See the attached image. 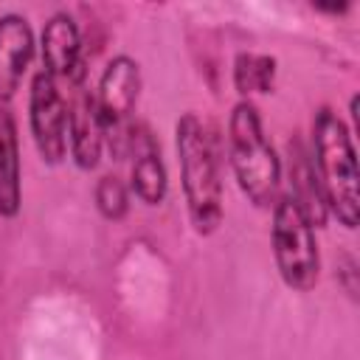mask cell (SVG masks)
<instances>
[{
  "label": "cell",
  "mask_w": 360,
  "mask_h": 360,
  "mask_svg": "<svg viewBox=\"0 0 360 360\" xmlns=\"http://www.w3.org/2000/svg\"><path fill=\"white\" fill-rule=\"evenodd\" d=\"M228 155L242 194L259 208H273L281 197V160L264 135L256 104L248 98H242L231 112Z\"/></svg>",
  "instance_id": "cell-3"
},
{
  "label": "cell",
  "mask_w": 360,
  "mask_h": 360,
  "mask_svg": "<svg viewBox=\"0 0 360 360\" xmlns=\"http://www.w3.org/2000/svg\"><path fill=\"white\" fill-rule=\"evenodd\" d=\"M34 59V34L22 14L0 17V101H8Z\"/></svg>",
  "instance_id": "cell-8"
},
{
  "label": "cell",
  "mask_w": 360,
  "mask_h": 360,
  "mask_svg": "<svg viewBox=\"0 0 360 360\" xmlns=\"http://www.w3.org/2000/svg\"><path fill=\"white\" fill-rule=\"evenodd\" d=\"M276 82V59L267 53H239L233 62V87L239 96L270 93Z\"/></svg>",
  "instance_id": "cell-12"
},
{
  "label": "cell",
  "mask_w": 360,
  "mask_h": 360,
  "mask_svg": "<svg viewBox=\"0 0 360 360\" xmlns=\"http://www.w3.org/2000/svg\"><path fill=\"white\" fill-rule=\"evenodd\" d=\"M96 205L107 219H121L129 208V194L127 186L121 183V177L115 174H104L96 183Z\"/></svg>",
  "instance_id": "cell-13"
},
{
  "label": "cell",
  "mask_w": 360,
  "mask_h": 360,
  "mask_svg": "<svg viewBox=\"0 0 360 360\" xmlns=\"http://www.w3.org/2000/svg\"><path fill=\"white\" fill-rule=\"evenodd\" d=\"M22 202L20 188V141L8 107L0 104V217H14Z\"/></svg>",
  "instance_id": "cell-11"
},
{
  "label": "cell",
  "mask_w": 360,
  "mask_h": 360,
  "mask_svg": "<svg viewBox=\"0 0 360 360\" xmlns=\"http://www.w3.org/2000/svg\"><path fill=\"white\" fill-rule=\"evenodd\" d=\"M127 158H132V191H135V197L146 205L163 202L166 188H169L166 166H163L158 141L152 138V132L143 124H132Z\"/></svg>",
  "instance_id": "cell-7"
},
{
  "label": "cell",
  "mask_w": 360,
  "mask_h": 360,
  "mask_svg": "<svg viewBox=\"0 0 360 360\" xmlns=\"http://www.w3.org/2000/svg\"><path fill=\"white\" fill-rule=\"evenodd\" d=\"M312 166L326 200V211L338 217L340 225L354 228L360 219V194H357V158L349 127L321 107L312 121Z\"/></svg>",
  "instance_id": "cell-1"
},
{
  "label": "cell",
  "mask_w": 360,
  "mask_h": 360,
  "mask_svg": "<svg viewBox=\"0 0 360 360\" xmlns=\"http://www.w3.org/2000/svg\"><path fill=\"white\" fill-rule=\"evenodd\" d=\"M174 135L188 219L197 233H214L222 222V177L214 141L194 112H186L177 121Z\"/></svg>",
  "instance_id": "cell-2"
},
{
  "label": "cell",
  "mask_w": 360,
  "mask_h": 360,
  "mask_svg": "<svg viewBox=\"0 0 360 360\" xmlns=\"http://www.w3.org/2000/svg\"><path fill=\"white\" fill-rule=\"evenodd\" d=\"M287 172H290V200L301 208V214L309 219L312 228H321L326 222L329 211H326V200H323V191H321L312 158H309V152L304 149V143L298 138L290 141Z\"/></svg>",
  "instance_id": "cell-10"
},
{
  "label": "cell",
  "mask_w": 360,
  "mask_h": 360,
  "mask_svg": "<svg viewBox=\"0 0 360 360\" xmlns=\"http://www.w3.org/2000/svg\"><path fill=\"white\" fill-rule=\"evenodd\" d=\"M273 256L276 267L287 287L307 292L318 281V245L309 219L290 200V194L278 197L273 205Z\"/></svg>",
  "instance_id": "cell-4"
},
{
  "label": "cell",
  "mask_w": 360,
  "mask_h": 360,
  "mask_svg": "<svg viewBox=\"0 0 360 360\" xmlns=\"http://www.w3.org/2000/svg\"><path fill=\"white\" fill-rule=\"evenodd\" d=\"M68 143L79 169H93L104 149V124L93 93H76L68 104Z\"/></svg>",
  "instance_id": "cell-9"
},
{
  "label": "cell",
  "mask_w": 360,
  "mask_h": 360,
  "mask_svg": "<svg viewBox=\"0 0 360 360\" xmlns=\"http://www.w3.org/2000/svg\"><path fill=\"white\" fill-rule=\"evenodd\" d=\"M28 121L39 158L51 166L62 163L68 155V101L56 79L45 70H39L31 82Z\"/></svg>",
  "instance_id": "cell-5"
},
{
  "label": "cell",
  "mask_w": 360,
  "mask_h": 360,
  "mask_svg": "<svg viewBox=\"0 0 360 360\" xmlns=\"http://www.w3.org/2000/svg\"><path fill=\"white\" fill-rule=\"evenodd\" d=\"M42 70L53 79H68L70 84L82 82V34L70 14L56 11L42 28Z\"/></svg>",
  "instance_id": "cell-6"
}]
</instances>
